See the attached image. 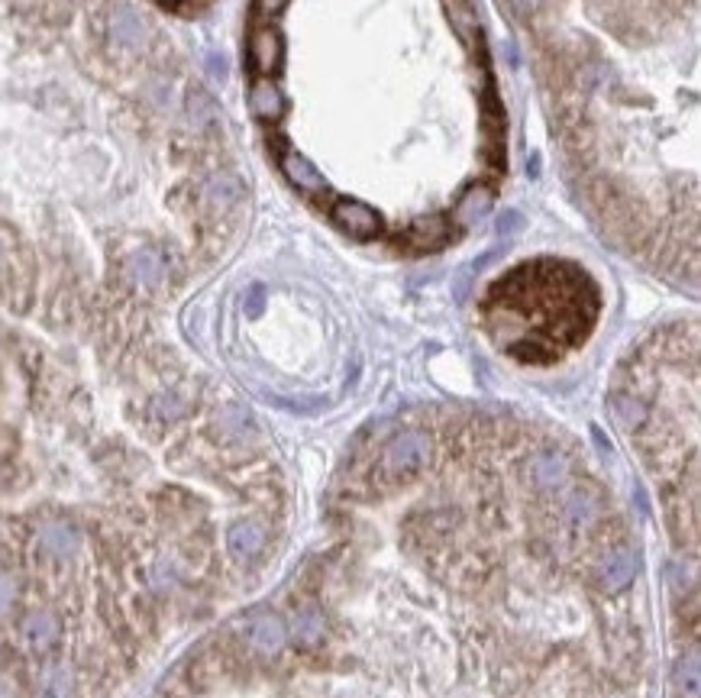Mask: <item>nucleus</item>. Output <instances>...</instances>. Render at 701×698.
<instances>
[{
    "label": "nucleus",
    "mask_w": 701,
    "mask_h": 698,
    "mask_svg": "<svg viewBox=\"0 0 701 698\" xmlns=\"http://www.w3.org/2000/svg\"><path fill=\"white\" fill-rule=\"evenodd\" d=\"M214 692L647 698L637 537L566 446L398 427L349 472L285 589L168 695Z\"/></svg>",
    "instance_id": "f257e3e1"
},
{
    "label": "nucleus",
    "mask_w": 701,
    "mask_h": 698,
    "mask_svg": "<svg viewBox=\"0 0 701 698\" xmlns=\"http://www.w3.org/2000/svg\"><path fill=\"white\" fill-rule=\"evenodd\" d=\"M598 317V288L569 262L540 259L498 278L485 298L495 343L521 362H553L579 346Z\"/></svg>",
    "instance_id": "f03ea898"
},
{
    "label": "nucleus",
    "mask_w": 701,
    "mask_h": 698,
    "mask_svg": "<svg viewBox=\"0 0 701 698\" xmlns=\"http://www.w3.org/2000/svg\"><path fill=\"white\" fill-rule=\"evenodd\" d=\"M330 220H333V227L356 236V240H372V236H382V230H385V217L378 214L372 204L356 201V198L333 201Z\"/></svg>",
    "instance_id": "7ed1b4c3"
},
{
    "label": "nucleus",
    "mask_w": 701,
    "mask_h": 698,
    "mask_svg": "<svg viewBox=\"0 0 701 698\" xmlns=\"http://www.w3.org/2000/svg\"><path fill=\"white\" fill-rule=\"evenodd\" d=\"M282 59H285V43H282V36H278V30H272V26H259V30L249 36L252 72L269 78L272 72L282 68Z\"/></svg>",
    "instance_id": "20e7f679"
},
{
    "label": "nucleus",
    "mask_w": 701,
    "mask_h": 698,
    "mask_svg": "<svg viewBox=\"0 0 701 698\" xmlns=\"http://www.w3.org/2000/svg\"><path fill=\"white\" fill-rule=\"evenodd\" d=\"M282 175L291 181L294 188H298L301 194H307V198H314V194H324L327 191V178L320 175L317 165L301 156V152H282Z\"/></svg>",
    "instance_id": "39448f33"
},
{
    "label": "nucleus",
    "mask_w": 701,
    "mask_h": 698,
    "mask_svg": "<svg viewBox=\"0 0 701 698\" xmlns=\"http://www.w3.org/2000/svg\"><path fill=\"white\" fill-rule=\"evenodd\" d=\"M488 207H492V191H488L485 185H469L466 191L459 194L456 204H453V211H450V220H453V227H475L485 214H488Z\"/></svg>",
    "instance_id": "423d86ee"
},
{
    "label": "nucleus",
    "mask_w": 701,
    "mask_h": 698,
    "mask_svg": "<svg viewBox=\"0 0 701 698\" xmlns=\"http://www.w3.org/2000/svg\"><path fill=\"white\" fill-rule=\"evenodd\" d=\"M165 259L156 249H136V253L126 259V275L130 282L139 288H159L165 282Z\"/></svg>",
    "instance_id": "0eeeda50"
},
{
    "label": "nucleus",
    "mask_w": 701,
    "mask_h": 698,
    "mask_svg": "<svg viewBox=\"0 0 701 698\" xmlns=\"http://www.w3.org/2000/svg\"><path fill=\"white\" fill-rule=\"evenodd\" d=\"M110 36H114L117 46L139 49L146 43V23L133 7H117L110 13Z\"/></svg>",
    "instance_id": "6e6552de"
},
{
    "label": "nucleus",
    "mask_w": 701,
    "mask_h": 698,
    "mask_svg": "<svg viewBox=\"0 0 701 698\" xmlns=\"http://www.w3.org/2000/svg\"><path fill=\"white\" fill-rule=\"evenodd\" d=\"M204 201L214 207V211H233L236 204L243 201V185L240 178L230 172H217L204 181Z\"/></svg>",
    "instance_id": "1a4fd4ad"
},
{
    "label": "nucleus",
    "mask_w": 701,
    "mask_h": 698,
    "mask_svg": "<svg viewBox=\"0 0 701 698\" xmlns=\"http://www.w3.org/2000/svg\"><path fill=\"white\" fill-rule=\"evenodd\" d=\"M249 107H252V114L265 123H275L285 117V97L269 78H259L256 85L249 88Z\"/></svg>",
    "instance_id": "9d476101"
},
{
    "label": "nucleus",
    "mask_w": 701,
    "mask_h": 698,
    "mask_svg": "<svg viewBox=\"0 0 701 698\" xmlns=\"http://www.w3.org/2000/svg\"><path fill=\"white\" fill-rule=\"evenodd\" d=\"M443 7L450 13L453 30L466 39V43H472V39L479 36V13H475L472 0H443Z\"/></svg>",
    "instance_id": "9b49d317"
},
{
    "label": "nucleus",
    "mask_w": 701,
    "mask_h": 698,
    "mask_svg": "<svg viewBox=\"0 0 701 698\" xmlns=\"http://www.w3.org/2000/svg\"><path fill=\"white\" fill-rule=\"evenodd\" d=\"M191 117L201 120V123H210L214 120V104H210V97L204 94H191Z\"/></svg>",
    "instance_id": "f8f14e48"
},
{
    "label": "nucleus",
    "mask_w": 701,
    "mask_h": 698,
    "mask_svg": "<svg viewBox=\"0 0 701 698\" xmlns=\"http://www.w3.org/2000/svg\"><path fill=\"white\" fill-rule=\"evenodd\" d=\"M285 7H288V0H256V10L262 17H275V13H282Z\"/></svg>",
    "instance_id": "ddd939ff"
},
{
    "label": "nucleus",
    "mask_w": 701,
    "mask_h": 698,
    "mask_svg": "<svg viewBox=\"0 0 701 698\" xmlns=\"http://www.w3.org/2000/svg\"><path fill=\"white\" fill-rule=\"evenodd\" d=\"M514 4H517V10H521V13H530V10L537 7V0H514Z\"/></svg>",
    "instance_id": "4468645a"
}]
</instances>
